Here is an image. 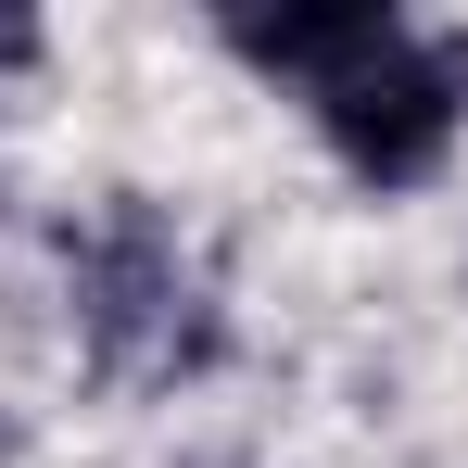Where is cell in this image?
I'll return each mask as SVG.
<instances>
[{"label": "cell", "mask_w": 468, "mask_h": 468, "mask_svg": "<svg viewBox=\"0 0 468 468\" xmlns=\"http://www.w3.org/2000/svg\"><path fill=\"white\" fill-rule=\"evenodd\" d=\"M64 279H77V329H89V355H101V367L165 380V367H203V355H216L203 266H190L177 229L140 216V203H101L89 229H64Z\"/></svg>", "instance_id": "cell-1"}, {"label": "cell", "mask_w": 468, "mask_h": 468, "mask_svg": "<svg viewBox=\"0 0 468 468\" xmlns=\"http://www.w3.org/2000/svg\"><path fill=\"white\" fill-rule=\"evenodd\" d=\"M0 64H38V26L26 13H0Z\"/></svg>", "instance_id": "cell-4"}, {"label": "cell", "mask_w": 468, "mask_h": 468, "mask_svg": "<svg viewBox=\"0 0 468 468\" xmlns=\"http://www.w3.org/2000/svg\"><path fill=\"white\" fill-rule=\"evenodd\" d=\"M392 26H405V13H380V0H279V13L240 0V13H216V38H229L240 64L279 77V89H304V101H316V89H342Z\"/></svg>", "instance_id": "cell-3"}, {"label": "cell", "mask_w": 468, "mask_h": 468, "mask_svg": "<svg viewBox=\"0 0 468 468\" xmlns=\"http://www.w3.org/2000/svg\"><path fill=\"white\" fill-rule=\"evenodd\" d=\"M316 127H329V153L355 165L367 190H418L431 165L456 153V127H468V38L392 26L342 89H316Z\"/></svg>", "instance_id": "cell-2"}]
</instances>
